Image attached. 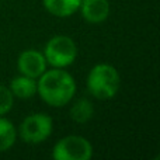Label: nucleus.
I'll return each mask as SVG.
<instances>
[{
  "mask_svg": "<svg viewBox=\"0 0 160 160\" xmlns=\"http://www.w3.org/2000/svg\"><path fill=\"white\" fill-rule=\"evenodd\" d=\"M37 93L51 107H63L76 93L75 79L62 68H52L37 79Z\"/></svg>",
  "mask_w": 160,
  "mask_h": 160,
  "instance_id": "obj_1",
  "label": "nucleus"
},
{
  "mask_svg": "<svg viewBox=\"0 0 160 160\" xmlns=\"http://www.w3.org/2000/svg\"><path fill=\"white\" fill-rule=\"evenodd\" d=\"M121 78L112 65L98 63L88 72L87 90L97 100H110L119 90Z\"/></svg>",
  "mask_w": 160,
  "mask_h": 160,
  "instance_id": "obj_2",
  "label": "nucleus"
},
{
  "mask_svg": "<svg viewBox=\"0 0 160 160\" xmlns=\"http://www.w3.org/2000/svg\"><path fill=\"white\" fill-rule=\"evenodd\" d=\"M42 53L48 65L63 69L75 62L78 56V47L70 37L55 35L47 42Z\"/></svg>",
  "mask_w": 160,
  "mask_h": 160,
  "instance_id": "obj_3",
  "label": "nucleus"
},
{
  "mask_svg": "<svg viewBox=\"0 0 160 160\" xmlns=\"http://www.w3.org/2000/svg\"><path fill=\"white\" fill-rule=\"evenodd\" d=\"M52 128L53 122L49 115L37 112L31 114L22 119L18 128V135L27 143L37 145L49 138L52 133Z\"/></svg>",
  "mask_w": 160,
  "mask_h": 160,
  "instance_id": "obj_4",
  "label": "nucleus"
},
{
  "mask_svg": "<svg viewBox=\"0 0 160 160\" xmlns=\"http://www.w3.org/2000/svg\"><path fill=\"white\" fill-rule=\"evenodd\" d=\"M91 156V143L79 135H69L62 138L55 143L52 150V158L55 160H88Z\"/></svg>",
  "mask_w": 160,
  "mask_h": 160,
  "instance_id": "obj_5",
  "label": "nucleus"
},
{
  "mask_svg": "<svg viewBox=\"0 0 160 160\" xmlns=\"http://www.w3.org/2000/svg\"><path fill=\"white\" fill-rule=\"evenodd\" d=\"M47 61L42 52L35 49H27L20 53L17 59V68L20 75L28 76L32 79H38L47 70Z\"/></svg>",
  "mask_w": 160,
  "mask_h": 160,
  "instance_id": "obj_6",
  "label": "nucleus"
},
{
  "mask_svg": "<svg viewBox=\"0 0 160 160\" xmlns=\"http://www.w3.org/2000/svg\"><path fill=\"white\" fill-rule=\"evenodd\" d=\"M80 14L90 24H100L110 16V3L108 0H82Z\"/></svg>",
  "mask_w": 160,
  "mask_h": 160,
  "instance_id": "obj_7",
  "label": "nucleus"
},
{
  "mask_svg": "<svg viewBox=\"0 0 160 160\" xmlns=\"http://www.w3.org/2000/svg\"><path fill=\"white\" fill-rule=\"evenodd\" d=\"M48 13L55 17H69L79 10L82 0H42Z\"/></svg>",
  "mask_w": 160,
  "mask_h": 160,
  "instance_id": "obj_8",
  "label": "nucleus"
},
{
  "mask_svg": "<svg viewBox=\"0 0 160 160\" xmlns=\"http://www.w3.org/2000/svg\"><path fill=\"white\" fill-rule=\"evenodd\" d=\"M10 91L14 97L18 98H31L37 94V79L20 75L14 78L10 83Z\"/></svg>",
  "mask_w": 160,
  "mask_h": 160,
  "instance_id": "obj_9",
  "label": "nucleus"
},
{
  "mask_svg": "<svg viewBox=\"0 0 160 160\" xmlns=\"http://www.w3.org/2000/svg\"><path fill=\"white\" fill-rule=\"evenodd\" d=\"M69 114H70V118L75 122L84 124V122L90 121L93 118V114H94L93 104L87 98H80L70 107Z\"/></svg>",
  "mask_w": 160,
  "mask_h": 160,
  "instance_id": "obj_10",
  "label": "nucleus"
},
{
  "mask_svg": "<svg viewBox=\"0 0 160 160\" xmlns=\"http://www.w3.org/2000/svg\"><path fill=\"white\" fill-rule=\"evenodd\" d=\"M17 139V131L8 119L0 117V152L8 150Z\"/></svg>",
  "mask_w": 160,
  "mask_h": 160,
  "instance_id": "obj_11",
  "label": "nucleus"
},
{
  "mask_svg": "<svg viewBox=\"0 0 160 160\" xmlns=\"http://www.w3.org/2000/svg\"><path fill=\"white\" fill-rule=\"evenodd\" d=\"M13 104H14V96L10 91V88L0 84V117L7 114L13 108Z\"/></svg>",
  "mask_w": 160,
  "mask_h": 160,
  "instance_id": "obj_12",
  "label": "nucleus"
}]
</instances>
